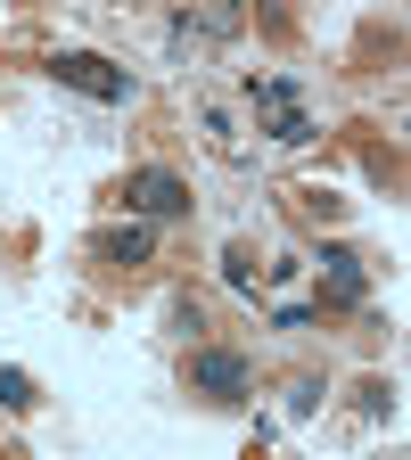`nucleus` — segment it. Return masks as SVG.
Listing matches in <instances>:
<instances>
[{
	"label": "nucleus",
	"instance_id": "1",
	"mask_svg": "<svg viewBox=\"0 0 411 460\" xmlns=\"http://www.w3.org/2000/svg\"><path fill=\"white\" fill-rule=\"evenodd\" d=\"M190 394H206V402H247L255 394L247 354H230V345H198V354H190Z\"/></svg>",
	"mask_w": 411,
	"mask_h": 460
},
{
	"label": "nucleus",
	"instance_id": "2",
	"mask_svg": "<svg viewBox=\"0 0 411 460\" xmlns=\"http://www.w3.org/2000/svg\"><path fill=\"white\" fill-rule=\"evenodd\" d=\"M49 83H67V91H83V99H107V107L132 99V75L107 66V58H91V49H58V58H49Z\"/></svg>",
	"mask_w": 411,
	"mask_h": 460
},
{
	"label": "nucleus",
	"instance_id": "3",
	"mask_svg": "<svg viewBox=\"0 0 411 460\" xmlns=\"http://www.w3.org/2000/svg\"><path fill=\"white\" fill-rule=\"evenodd\" d=\"M124 206L148 214V222H173V214H190V181H182V172H165V164H140L132 181H124Z\"/></svg>",
	"mask_w": 411,
	"mask_h": 460
},
{
	"label": "nucleus",
	"instance_id": "4",
	"mask_svg": "<svg viewBox=\"0 0 411 460\" xmlns=\"http://www.w3.org/2000/svg\"><path fill=\"white\" fill-rule=\"evenodd\" d=\"M321 296L329 305H371V271L354 247H321Z\"/></svg>",
	"mask_w": 411,
	"mask_h": 460
},
{
	"label": "nucleus",
	"instance_id": "5",
	"mask_svg": "<svg viewBox=\"0 0 411 460\" xmlns=\"http://www.w3.org/2000/svg\"><path fill=\"white\" fill-rule=\"evenodd\" d=\"M272 140H280V148H305V140H313V115H305V107H272Z\"/></svg>",
	"mask_w": 411,
	"mask_h": 460
},
{
	"label": "nucleus",
	"instance_id": "6",
	"mask_svg": "<svg viewBox=\"0 0 411 460\" xmlns=\"http://www.w3.org/2000/svg\"><path fill=\"white\" fill-rule=\"evenodd\" d=\"M107 263H148V230H115V239H99Z\"/></svg>",
	"mask_w": 411,
	"mask_h": 460
},
{
	"label": "nucleus",
	"instance_id": "7",
	"mask_svg": "<svg viewBox=\"0 0 411 460\" xmlns=\"http://www.w3.org/2000/svg\"><path fill=\"white\" fill-rule=\"evenodd\" d=\"M0 402H9V411H33L41 394H33V378H25V370H0Z\"/></svg>",
	"mask_w": 411,
	"mask_h": 460
},
{
	"label": "nucleus",
	"instance_id": "8",
	"mask_svg": "<svg viewBox=\"0 0 411 460\" xmlns=\"http://www.w3.org/2000/svg\"><path fill=\"white\" fill-rule=\"evenodd\" d=\"M222 279H230V288H255V255H247L239 239H230V247H222Z\"/></svg>",
	"mask_w": 411,
	"mask_h": 460
},
{
	"label": "nucleus",
	"instance_id": "9",
	"mask_svg": "<svg viewBox=\"0 0 411 460\" xmlns=\"http://www.w3.org/2000/svg\"><path fill=\"white\" fill-rule=\"evenodd\" d=\"M288 411L313 420V411H321V378H297V386H288Z\"/></svg>",
	"mask_w": 411,
	"mask_h": 460
},
{
	"label": "nucleus",
	"instance_id": "10",
	"mask_svg": "<svg viewBox=\"0 0 411 460\" xmlns=\"http://www.w3.org/2000/svg\"><path fill=\"white\" fill-rule=\"evenodd\" d=\"M362 411H371V420H395V386H387V378L362 386Z\"/></svg>",
	"mask_w": 411,
	"mask_h": 460
},
{
	"label": "nucleus",
	"instance_id": "11",
	"mask_svg": "<svg viewBox=\"0 0 411 460\" xmlns=\"http://www.w3.org/2000/svg\"><path fill=\"white\" fill-rule=\"evenodd\" d=\"M222 9H230V0H222Z\"/></svg>",
	"mask_w": 411,
	"mask_h": 460
}]
</instances>
